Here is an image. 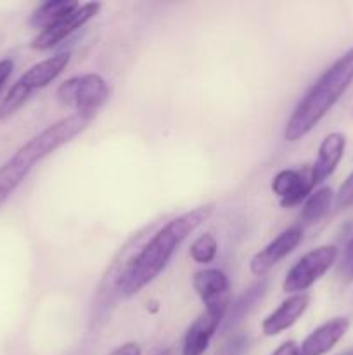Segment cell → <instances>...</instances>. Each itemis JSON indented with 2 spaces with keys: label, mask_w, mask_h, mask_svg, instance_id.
Segmentation results:
<instances>
[{
  "label": "cell",
  "mask_w": 353,
  "mask_h": 355,
  "mask_svg": "<svg viewBox=\"0 0 353 355\" xmlns=\"http://www.w3.org/2000/svg\"><path fill=\"white\" fill-rule=\"evenodd\" d=\"M345 148L346 137L345 134H339V132H332L320 142L317 159L311 166V177H314L315 186L322 184L327 177L334 173L336 166L339 165L343 155H345Z\"/></svg>",
  "instance_id": "obj_13"
},
{
  "label": "cell",
  "mask_w": 353,
  "mask_h": 355,
  "mask_svg": "<svg viewBox=\"0 0 353 355\" xmlns=\"http://www.w3.org/2000/svg\"><path fill=\"white\" fill-rule=\"evenodd\" d=\"M158 355H172V354H170V350H163V352H159Z\"/></svg>",
  "instance_id": "obj_25"
},
{
  "label": "cell",
  "mask_w": 353,
  "mask_h": 355,
  "mask_svg": "<svg viewBox=\"0 0 353 355\" xmlns=\"http://www.w3.org/2000/svg\"><path fill=\"white\" fill-rule=\"evenodd\" d=\"M339 270H341L343 276L348 277V279L353 277V238L350 239L348 245H346L341 263H339Z\"/></svg>",
  "instance_id": "obj_20"
},
{
  "label": "cell",
  "mask_w": 353,
  "mask_h": 355,
  "mask_svg": "<svg viewBox=\"0 0 353 355\" xmlns=\"http://www.w3.org/2000/svg\"><path fill=\"white\" fill-rule=\"evenodd\" d=\"M100 7L102 6L99 2L80 3L75 10H71L59 21H55L54 24L42 30L31 42V49H35V51H48V49L55 47L62 40H66L69 35L75 33L76 30L85 26L90 19H93L99 14Z\"/></svg>",
  "instance_id": "obj_7"
},
{
  "label": "cell",
  "mask_w": 353,
  "mask_h": 355,
  "mask_svg": "<svg viewBox=\"0 0 353 355\" xmlns=\"http://www.w3.org/2000/svg\"><path fill=\"white\" fill-rule=\"evenodd\" d=\"M332 200H334V193L329 187H322V189L315 191L307 198L301 210V220L305 224H314V222L320 220L327 211L331 210Z\"/></svg>",
  "instance_id": "obj_16"
},
{
  "label": "cell",
  "mask_w": 353,
  "mask_h": 355,
  "mask_svg": "<svg viewBox=\"0 0 353 355\" xmlns=\"http://www.w3.org/2000/svg\"><path fill=\"white\" fill-rule=\"evenodd\" d=\"M224 321V318L211 312L204 311L196 321L187 329L185 338H183L182 355H203L210 347L211 338L217 333L218 326Z\"/></svg>",
  "instance_id": "obj_14"
},
{
  "label": "cell",
  "mask_w": 353,
  "mask_h": 355,
  "mask_svg": "<svg viewBox=\"0 0 353 355\" xmlns=\"http://www.w3.org/2000/svg\"><path fill=\"white\" fill-rule=\"evenodd\" d=\"M315 187L311 177V166L303 170L286 168L280 170L272 180V191L279 198L280 207L289 208L307 200Z\"/></svg>",
  "instance_id": "obj_10"
},
{
  "label": "cell",
  "mask_w": 353,
  "mask_h": 355,
  "mask_svg": "<svg viewBox=\"0 0 353 355\" xmlns=\"http://www.w3.org/2000/svg\"><path fill=\"white\" fill-rule=\"evenodd\" d=\"M353 83V47L336 59L320 78L310 87L305 97L294 107L284 128V139L296 142L310 134L318 121L332 110L343 94Z\"/></svg>",
  "instance_id": "obj_3"
},
{
  "label": "cell",
  "mask_w": 353,
  "mask_h": 355,
  "mask_svg": "<svg viewBox=\"0 0 353 355\" xmlns=\"http://www.w3.org/2000/svg\"><path fill=\"white\" fill-rule=\"evenodd\" d=\"M12 69H14L12 59H2V61H0V89H2L3 83L7 82V78L10 76Z\"/></svg>",
  "instance_id": "obj_23"
},
{
  "label": "cell",
  "mask_w": 353,
  "mask_h": 355,
  "mask_svg": "<svg viewBox=\"0 0 353 355\" xmlns=\"http://www.w3.org/2000/svg\"><path fill=\"white\" fill-rule=\"evenodd\" d=\"M350 321L346 318H334L315 328L300 347V355H325L331 352L339 340L346 335Z\"/></svg>",
  "instance_id": "obj_12"
},
{
  "label": "cell",
  "mask_w": 353,
  "mask_h": 355,
  "mask_svg": "<svg viewBox=\"0 0 353 355\" xmlns=\"http://www.w3.org/2000/svg\"><path fill=\"white\" fill-rule=\"evenodd\" d=\"M353 205V172L346 177L345 182L339 187L338 194H336V207L338 208H348Z\"/></svg>",
  "instance_id": "obj_19"
},
{
  "label": "cell",
  "mask_w": 353,
  "mask_h": 355,
  "mask_svg": "<svg viewBox=\"0 0 353 355\" xmlns=\"http://www.w3.org/2000/svg\"><path fill=\"white\" fill-rule=\"evenodd\" d=\"M265 281H262V283L255 284V286L249 288L248 291H246L244 295H242L241 298H239L237 302H235V305L232 307V314H230V324L232 322H237L241 321L242 318H244L246 312L249 311V309L253 307V305L256 304V302L260 300V298L265 295Z\"/></svg>",
  "instance_id": "obj_18"
},
{
  "label": "cell",
  "mask_w": 353,
  "mask_h": 355,
  "mask_svg": "<svg viewBox=\"0 0 353 355\" xmlns=\"http://www.w3.org/2000/svg\"><path fill=\"white\" fill-rule=\"evenodd\" d=\"M339 355H353V349L346 350V352H343V354H339Z\"/></svg>",
  "instance_id": "obj_24"
},
{
  "label": "cell",
  "mask_w": 353,
  "mask_h": 355,
  "mask_svg": "<svg viewBox=\"0 0 353 355\" xmlns=\"http://www.w3.org/2000/svg\"><path fill=\"white\" fill-rule=\"evenodd\" d=\"M301 239H303V231L298 225H293V227L280 232L273 241H270L265 248L255 253L253 259L249 260V270H251L253 276L262 277L266 272H270L280 260L286 259L298 248Z\"/></svg>",
  "instance_id": "obj_9"
},
{
  "label": "cell",
  "mask_w": 353,
  "mask_h": 355,
  "mask_svg": "<svg viewBox=\"0 0 353 355\" xmlns=\"http://www.w3.org/2000/svg\"><path fill=\"white\" fill-rule=\"evenodd\" d=\"M310 304V297L307 293H298L291 295L289 298L282 302L272 314L266 315L262 322V331L265 336H277L289 329L305 311L308 309Z\"/></svg>",
  "instance_id": "obj_11"
},
{
  "label": "cell",
  "mask_w": 353,
  "mask_h": 355,
  "mask_svg": "<svg viewBox=\"0 0 353 355\" xmlns=\"http://www.w3.org/2000/svg\"><path fill=\"white\" fill-rule=\"evenodd\" d=\"M78 6L80 2H71V0H51V2H45L31 14L30 24L42 31L51 26V24H54L55 21L61 19L62 16L75 10Z\"/></svg>",
  "instance_id": "obj_15"
},
{
  "label": "cell",
  "mask_w": 353,
  "mask_h": 355,
  "mask_svg": "<svg viewBox=\"0 0 353 355\" xmlns=\"http://www.w3.org/2000/svg\"><path fill=\"white\" fill-rule=\"evenodd\" d=\"M109 355H142V349L138 347V343L128 342L123 343L121 347H118V349H114Z\"/></svg>",
  "instance_id": "obj_21"
},
{
  "label": "cell",
  "mask_w": 353,
  "mask_h": 355,
  "mask_svg": "<svg viewBox=\"0 0 353 355\" xmlns=\"http://www.w3.org/2000/svg\"><path fill=\"white\" fill-rule=\"evenodd\" d=\"M93 120V114L75 113L62 120L55 121L54 125L42 130L33 139L21 146L2 166H0V207L10 198V194L24 182L28 173L33 170L37 163L47 158L59 148L71 142L78 134H82L90 121Z\"/></svg>",
  "instance_id": "obj_2"
},
{
  "label": "cell",
  "mask_w": 353,
  "mask_h": 355,
  "mask_svg": "<svg viewBox=\"0 0 353 355\" xmlns=\"http://www.w3.org/2000/svg\"><path fill=\"white\" fill-rule=\"evenodd\" d=\"M217 252L218 241L210 232L196 238L192 245H190V259L196 263H211L215 257H217Z\"/></svg>",
  "instance_id": "obj_17"
},
{
  "label": "cell",
  "mask_w": 353,
  "mask_h": 355,
  "mask_svg": "<svg viewBox=\"0 0 353 355\" xmlns=\"http://www.w3.org/2000/svg\"><path fill=\"white\" fill-rule=\"evenodd\" d=\"M69 61H71L69 52H59V54L37 62L26 73H23L17 78V82L10 87L7 96L3 97L2 104H0V120L12 116L30 99L31 94L51 85L68 68Z\"/></svg>",
  "instance_id": "obj_4"
},
{
  "label": "cell",
  "mask_w": 353,
  "mask_h": 355,
  "mask_svg": "<svg viewBox=\"0 0 353 355\" xmlns=\"http://www.w3.org/2000/svg\"><path fill=\"white\" fill-rule=\"evenodd\" d=\"M213 214V205H204L185 211L166 222L144 248L132 259L116 281V291L121 298H132L151 284L172 260L173 253Z\"/></svg>",
  "instance_id": "obj_1"
},
{
  "label": "cell",
  "mask_w": 353,
  "mask_h": 355,
  "mask_svg": "<svg viewBox=\"0 0 353 355\" xmlns=\"http://www.w3.org/2000/svg\"><path fill=\"white\" fill-rule=\"evenodd\" d=\"M272 355H300V347L296 342L289 340V342H284L282 345L277 347Z\"/></svg>",
  "instance_id": "obj_22"
},
{
  "label": "cell",
  "mask_w": 353,
  "mask_h": 355,
  "mask_svg": "<svg viewBox=\"0 0 353 355\" xmlns=\"http://www.w3.org/2000/svg\"><path fill=\"white\" fill-rule=\"evenodd\" d=\"M107 97H109V85L97 73L73 76L62 82L57 89L59 103L83 114H96Z\"/></svg>",
  "instance_id": "obj_5"
},
{
  "label": "cell",
  "mask_w": 353,
  "mask_h": 355,
  "mask_svg": "<svg viewBox=\"0 0 353 355\" xmlns=\"http://www.w3.org/2000/svg\"><path fill=\"white\" fill-rule=\"evenodd\" d=\"M192 286L208 312L225 318L230 305V283L225 272L220 269L197 270L192 277Z\"/></svg>",
  "instance_id": "obj_8"
},
{
  "label": "cell",
  "mask_w": 353,
  "mask_h": 355,
  "mask_svg": "<svg viewBox=\"0 0 353 355\" xmlns=\"http://www.w3.org/2000/svg\"><path fill=\"white\" fill-rule=\"evenodd\" d=\"M336 259H338V248L332 245L318 246V248L305 253L286 274L282 290L291 295L303 293L334 266Z\"/></svg>",
  "instance_id": "obj_6"
}]
</instances>
